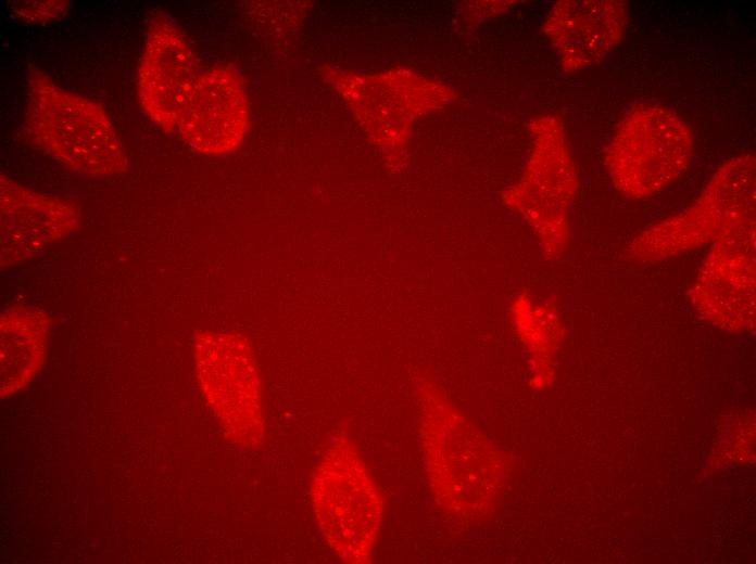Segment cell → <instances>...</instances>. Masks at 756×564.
Masks as SVG:
<instances>
[{"instance_id":"6da1fadb","label":"cell","mask_w":756,"mask_h":564,"mask_svg":"<svg viewBox=\"0 0 756 564\" xmlns=\"http://www.w3.org/2000/svg\"><path fill=\"white\" fill-rule=\"evenodd\" d=\"M419 420L426 472L440 509L467 518L489 515L503 486L497 450L432 387L421 393Z\"/></svg>"},{"instance_id":"7a4b0ae2","label":"cell","mask_w":756,"mask_h":564,"mask_svg":"<svg viewBox=\"0 0 756 564\" xmlns=\"http://www.w3.org/2000/svg\"><path fill=\"white\" fill-rule=\"evenodd\" d=\"M25 126L40 150L74 171L111 176L128 169L123 144L102 107L36 67L27 75Z\"/></svg>"},{"instance_id":"3957f363","label":"cell","mask_w":756,"mask_h":564,"mask_svg":"<svg viewBox=\"0 0 756 564\" xmlns=\"http://www.w3.org/2000/svg\"><path fill=\"white\" fill-rule=\"evenodd\" d=\"M311 498L335 554L344 563H367L381 526L383 498L345 434L332 436L325 447L313 472Z\"/></svg>"},{"instance_id":"277c9868","label":"cell","mask_w":756,"mask_h":564,"mask_svg":"<svg viewBox=\"0 0 756 564\" xmlns=\"http://www.w3.org/2000/svg\"><path fill=\"white\" fill-rule=\"evenodd\" d=\"M692 134L673 110L656 103L629 110L605 148L614 187L625 196L650 198L678 179L690 164Z\"/></svg>"},{"instance_id":"5b68a950","label":"cell","mask_w":756,"mask_h":564,"mask_svg":"<svg viewBox=\"0 0 756 564\" xmlns=\"http://www.w3.org/2000/svg\"><path fill=\"white\" fill-rule=\"evenodd\" d=\"M193 356L201 392L226 437L248 449L262 445V387L248 339L235 332L196 331Z\"/></svg>"},{"instance_id":"8992f818","label":"cell","mask_w":756,"mask_h":564,"mask_svg":"<svg viewBox=\"0 0 756 564\" xmlns=\"http://www.w3.org/2000/svg\"><path fill=\"white\" fill-rule=\"evenodd\" d=\"M755 158L724 162L685 210L644 230L629 246L637 260H657L713 242L743 211L755 207Z\"/></svg>"},{"instance_id":"52a82bcc","label":"cell","mask_w":756,"mask_h":564,"mask_svg":"<svg viewBox=\"0 0 756 564\" xmlns=\"http://www.w3.org/2000/svg\"><path fill=\"white\" fill-rule=\"evenodd\" d=\"M690 291L698 313L719 326L745 330L755 313V207L733 218L711 242Z\"/></svg>"},{"instance_id":"ba28073f","label":"cell","mask_w":756,"mask_h":564,"mask_svg":"<svg viewBox=\"0 0 756 564\" xmlns=\"http://www.w3.org/2000/svg\"><path fill=\"white\" fill-rule=\"evenodd\" d=\"M198 77L197 60L180 30L166 16H153L138 67L142 110L166 132L177 130Z\"/></svg>"},{"instance_id":"9c48e42d","label":"cell","mask_w":756,"mask_h":564,"mask_svg":"<svg viewBox=\"0 0 756 564\" xmlns=\"http://www.w3.org/2000/svg\"><path fill=\"white\" fill-rule=\"evenodd\" d=\"M249 118L243 82L230 67L200 74L185 104L177 130L202 154L219 155L241 142Z\"/></svg>"},{"instance_id":"30bf717a","label":"cell","mask_w":756,"mask_h":564,"mask_svg":"<svg viewBox=\"0 0 756 564\" xmlns=\"http://www.w3.org/2000/svg\"><path fill=\"white\" fill-rule=\"evenodd\" d=\"M71 202L27 189L0 176V264L5 268L35 256L77 229Z\"/></svg>"},{"instance_id":"8fae6325","label":"cell","mask_w":756,"mask_h":564,"mask_svg":"<svg viewBox=\"0 0 756 564\" xmlns=\"http://www.w3.org/2000/svg\"><path fill=\"white\" fill-rule=\"evenodd\" d=\"M49 316L40 308L14 306L0 318V397L5 399L27 386L46 357Z\"/></svg>"},{"instance_id":"7c38bea8","label":"cell","mask_w":756,"mask_h":564,"mask_svg":"<svg viewBox=\"0 0 756 564\" xmlns=\"http://www.w3.org/2000/svg\"><path fill=\"white\" fill-rule=\"evenodd\" d=\"M570 15L572 41L579 65L606 57L622 40L628 25V9L621 1H584Z\"/></svg>"},{"instance_id":"4fadbf2b","label":"cell","mask_w":756,"mask_h":564,"mask_svg":"<svg viewBox=\"0 0 756 564\" xmlns=\"http://www.w3.org/2000/svg\"><path fill=\"white\" fill-rule=\"evenodd\" d=\"M545 308L526 298L519 299L514 308L518 333L525 345L529 347L533 360L537 357H549L558 335L556 318Z\"/></svg>"},{"instance_id":"5bb4252c","label":"cell","mask_w":756,"mask_h":564,"mask_svg":"<svg viewBox=\"0 0 756 564\" xmlns=\"http://www.w3.org/2000/svg\"><path fill=\"white\" fill-rule=\"evenodd\" d=\"M9 8L18 18L39 23L65 15L68 1H9Z\"/></svg>"}]
</instances>
